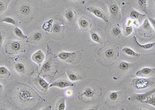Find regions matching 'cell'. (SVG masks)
Instances as JSON below:
<instances>
[{
  "instance_id": "1",
  "label": "cell",
  "mask_w": 155,
  "mask_h": 110,
  "mask_svg": "<svg viewBox=\"0 0 155 110\" xmlns=\"http://www.w3.org/2000/svg\"><path fill=\"white\" fill-rule=\"evenodd\" d=\"M130 85L136 89H142L155 85V78H135L130 81Z\"/></svg>"
},
{
  "instance_id": "2",
  "label": "cell",
  "mask_w": 155,
  "mask_h": 110,
  "mask_svg": "<svg viewBox=\"0 0 155 110\" xmlns=\"http://www.w3.org/2000/svg\"><path fill=\"white\" fill-rule=\"evenodd\" d=\"M108 4L109 10L111 16L115 19H118L121 18V12L119 5L115 2H107Z\"/></svg>"
},
{
  "instance_id": "3",
  "label": "cell",
  "mask_w": 155,
  "mask_h": 110,
  "mask_svg": "<svg viewBox=\"0 0 155 110\" xmlns=\"http://www.w3.org/2000/svg\"><path fill=\"white\" fill-rule=\"evenodd\" d=\"M155 93V89H153L151 91H148L146 93L143 94H134L132 96L130 97L129 100H137L139 101L142 102L143 101H144L147 98L150 96L151 95Z\"/></svg>"
},
{
  "instance_id": "4",
  "label": "cell",
  "mask_w": 155,
  "mask_h": 110,
  "mask_svg": "<svg viewBox=\"0 0 155 110\" xmlns=\"http://www.w3.org/2000/svg\"><path fill=\"white\" fill-rule=\"evenodd\" d=\"M87 10L89 12H90V13H93V15H95L96 17L99 18L105 22H107L108 21V19L105 15V14L103 13L102 11L98 8L94 7H89L87 9Z\"/></svg>"
},
{
  "instance_id": "5",
  "label": "cell",
  "mask_w": 155,
  "mask_h": 110,
  "mask_svg": "<svg viewBox=\"0 0 155 110\" xmlns=\"http://www.w3.org/2000/svg\"><path fill=\"white\" fill-rule=\"evenodd\" d=\"M58 56L60 60L71 63L75 60L76 54L75 52H62L59 53Z\"/></svg>"
},
{
  "instance_id": "6",
  "label": "cell",
  "mask_w": 155,
  "mask_h": 110,
  "mask_svg": "<svg viewBox=\"0 0 155 110\" xmlns=\"http://www.w3.org/2000/svg\"><path fill=\"white\" fill-rule=\"evenodd\" d=\"M45 54L41 50H40L35 52L32 56V60L39 65H41V63L43 62L45 60Z\"/></svg>"
},
{
  "instance_id": "7",
  "label": "cell",
  "mask_w": 155,
  "mask_h": 110,
  "mask_svg": "<svg viewBox=\"0 0 155 110\" xmlns=\"http://www.w3.org/2000/svg\"><path fill=\"white\" fill-rule=\"evenodd\" d=\"M73 85H74V84L73 83L68 82L67 81L60 80V81L53 82V83L50 84L49 85V87H58L60 89H64V88H66L67 87H73Z\"/></svg>"
},
{
  "instance_id": "8",
  "label": "cell",
  "mask_w": 155,
  "mask_h": 110,
  "mask_svg": "<svg viewBox=\"0 0 155 110\" xmlns=\"http://www.w3.org/2000/svg\"><path fill=\"white\" fill-rule=\"evenodd\" d=\"M19 98L22 102H26L33 98V97L31 94L30 92L26 90H23L19 93Z\"/></svg>"
},
{
  "instance_id": "9",
  "label": "cell",
  "mask_w": 155,
  "mask_h": 110,
  "mask_svg": "<svg viewBox=\"0 0 155 110\" xmlns=\"http://www.w3.org/2000/svg\"><path fill=\"white\" fill-rule=\"evenodd\" d=\"M95 91L90 87H86L82 92V96L87 99H92L95 95Z\"/></svg>"
},
{
  "instance_id": "10",
  "label": "cell",
  "mask_w": 155,
  "mask_h": 110,
  "mask_svg": "<svg viewBox=\"0 0 155 110\" xmlns=\"http://www.w3.org/2000/svg\"><path fill=\"white\" fill-rule=\"evenodd\" d=\"M78 24L79 28L83 30H87L90 27V23L88 21V20H87L83 17L80 18L79 19L78 21Z\"/></svg>"
},
{
  "instance_id": "11",
  "label": "cell",
  "mask_w": 155,
  "mask_h": 110,
  "mask_svg": "<svg viewBox=\"0 0 155 110\" xmlns=\"http://www.w3.org/2000/svg\"><path fill=\"white\" fill-rule=\"evenodd\" d=\"M155 72V68H149V67H144L142 69L138 70L136 75L137 76H141L143 75H149L150 73Z\"/></svg>"
},
{
  "instance_id": "12",
  "label": "cell",
  "mask_w": 155,
  "mask_h": 110,
  "mask_svg": "<svg viewBox=\"0 0 155 110\" xmlns=\"http://www.w3.org/2000/svg\"><path fill=\"white\" fill-rule=\"evenodd\" d=\"M134 64H132V63H127V62H126L124 61H122L119 63V70H121L122 71H126L128 70Z\"/></svg>"
},
{
  "instance_id": "13",
  "label": "cell",
  "mask_w": 155,
  "mask_h": 110,
  "mask_svg": "<svg viewBox=\"0 0 155 110\" xmlns=\"http://www.w3.org/2000/svg\"><path fill=\"white\" fill-rule=\"evenodd\" d=\"M122 51L129 56H134V57H138L140 56V54H138L129 47L124 48L122 49Z\"/></svg>"
},
{
  "instance_id": "14",
  "label": "cell",
  "mask_w": 155,
  "mask_h": 110,
  "mask_svg": "<svg viewBox=\"0 0 155 110\" xmlns=\"http://www.w3.org/2000/svg\"><path fill=\"white\" fill-rule=\"evenodd\" d=\"M15 69L16 71L20 74H23L26 72V68L25 65L21 63H18L15 65Z\"/></svg>"
},
{
  "instance_id": "15",
  "label": "cell",
  "mask_w": 155,
  "mask_h": 110,
  "mask_svg": "<svg viewBox=\"0 0 155 110\" xmlns=\"http://www.w3.org/2000/svg\"><path fill=\"white\" fill-rule=\"evenodd\" d=\"M0 75L1 78H8L11 76V72L6 67L1 66L0 67Z\"/></svg>"
},
{
  "instance_id": "16",
  "label": "cell",
  "mask_w": 155,
  "mask_h": 110,
  "mask_svg": "<svg viewBox=\"0 0 155 110\" xmlns=\"http://www.w3.org/2000/svg\"><path fill=\"white\" fill-rule=\"evenodd\" d=\"M75 12L73 10H69L65 12L64 16L68 22H71L75 17Z\"/></svg>"
},
{
  "instance_id": "17",
  "label": "cell",
  "mask_w": 155,
  "mask_h": 110,
  "mask_svg": "<svg viewBox=\"0 0 155 110\" xmlns=\"http://www.w3.org/2000/svg\"><path fill=\"white\" fill-rule=\"evenodd\" d=\"M10 47L11 49V51H13V52H17L21 49V45L19 42L17 41H13L11 43Z\"/></svg>"
},
{
  "instance_id": "18",
  "label": "cell",
  "mask_w": 155,
  "mask_h": 110,
  "mask_svg": "<svg viewBox=\"0 0 155 110\" xmlns=\"http://www.w3.org/2000/svg\"><path fill=\"white\" fill-rule=\"evenodd\" d=\"M145 16V15L144 14L140 13L139 12H138V11L134 9H132L130 14V18L134 20L138 19L140 17H144Z\"/></svg>"
},
{
  "instance_id": "19",
  "label": "cell",
  "mask_w": 155,
  "mask_h": 110,
  "mask_svg": "<svg viewBox=\"0 0 155 110\" xmlns=\"http://www.w3.org/2000/svg\"><path fill=\"white\" fill-rule=\"evenodd\" d=\"M20 11L23 15H28L31 12L30 7L28 5H22L20 7Z\"/></svg>"
},
{
  "instance_id": "20",
  "label": "cell",
  "mask_w": 155,
  "mask_h": 110,
  "mask_svg": "<svg viewBox=\"0 0 155 110\" xmlns=\"http://www.w3.org/2000/svg\"><path fill=\"white\" fill-rule=\"evenodd\" d=\"M90 38L93 41H94L96 43L100 44L102 43L101 38L100 37L99 35L96 33L94 32H91L90 33Z\"/></svg>"
},
{
  "instance_id": "21",
  "label": "cell",
  "mask_w": 155,
  "mask_h": 110,
  "mask_svg": "<svg viewBox=\"0 0 155 110\" xmlns=\"http://www.w3.org/2000/svg\"><path fill=\"white\" fill-rule=\"evenodd\" d=\"M135 41H136V43H137V45L139 47H140V48H141L142 49H150L152 48L153 47H154L155 45V43H149L145 44V45H141L137 41V39L136 38H135Z\"/></svg>"
},
{
  "instance_id": "22",
  "label": "cell",
  "mask_w": 155,
  "mask_h": 110,
  "mask_svg": "<svg viewBox=\"0 0 155 110\" xmlns=\"http://www.w3.org/2000/svg\"><path fill=\"white\" fill-rule=\"evenodd\" d=\"M53 22V19H50L49 21L46 22L43 26V28L46 31L50 32V30H52V28L53 26H52Z\"/></svg>"
},
{
  "instance_id": "23",
  "label": "cell",
  "mask_w": 155,
  "mask_h": 110,
  "mask_svg": "<svg viewBox=\"0 0 155 110\" xmlns=\"http://www.w3.org/2000/svg\"><path fill=\"white\" fill-rule=\"evenodd\" d=\"M38 84L42 89H45L46 91H47L48 88H49V84H48L47 82L41 77H38Z\"/></svg>"
},
{
  "instance_id": "24",
  "label": "cell",
  "mask_w": 155,
  "mask_h": 110,
  "mask_svg": "<svg viewBox=\"0 0 155 110\" xmlns=\"http://www.w3.org/2000/svg\"><path fill=\"white\" fill-rule=\"evenodd\" d=\"M147 0H138V5L140 9L145 13L147 12Z\"/></svg>"
},
{
  "instance_id": "25",
  "label": "cell",
  "mask_w": 155,
  "mask_h": 110,
  "mask_svg": "<svg viewBox=\"0 0 155 110\" xmlns=\"http://www.w3.org/2000/svg\"><path fill=\"white\" fill-rule=\"evenodd\" d=\"M14 32H15V34L18 37H20L21 38H23V39H26L28 38V37L24 34L22 31L19 28H18V27H16Z\"/></svg>"
},
{
  "instance_id": "26",
  "label": "cell",
  "mask_w": 155,
  "mask_h": 110,
  "mask_svg": "<svg viewBox=\"0 0 155 110\" xmlns=\"http://www.w3.org/2000/svg\"><path fill=\"white\" fill-rule=\"evenodd\" d=\"M115 52L113 49H108L105 52V56L107 59H110L113 57Z\"/></svg>"
},
{
  "instance_id": "27",
  "label": "cell",
  "mask_w": 155,
  "mask_h": 110,
  "mask_svg": "<svg viewBox=\"0 0 155 110\" xmlns=\"http://www.w3.org/2000/svg\"><path fill=\"white\" fill-rule=\"evenodd\" d=\"M143 103H146V104H151L152 106H154L155 107V97L154 96H152V97H151L150 96L147 97L146 99L145 100V101H143L142 102Z\"/></svg>"
},
{
  "instance_id": "28",
  "label": "cell",
  "mask_w": 155,
  "mask_h": 110,
  "mask_svg": "<svg viewBox=\"0 0 155 110\" xmlns=\"http://www.w3.org/2000/svg\"><path fill=\"white\" fill-rule=\"evenodd\" d=\"M142 28L145 30H151V23H150V22L149 21V19H145L143 23L142 24Z\"/></svg>"
},
{
  "instance_id": "29",
  "label": "cell",
  "mask_w": 155,
  "mask_h": 110,
  "mask_svg": "<svg viewBox=\"0 0 155 110\" xmlns=\"http://www.w3.org/2000/svg\"><path fill=\"white\" fill-rule=\"evenodd\" d=\"M119 92H111L109 95V99L110 100L115 101L118 99L119 97Z\"/></svg>"
},
{
  "instance_id": "30",
  "label": "cell",
  "mask_w": 155,
  "mask_h": 110,
  "mask_svg": "<svg viewBox=\"0 0 155 110\" xmlns=\"http://www.w3.org/2000/svg\"><path fill=\"white\" fill-rule=\"evenodd\" d=\"M112 35L114 37L119 36L122 34L121 29L117 27H114L111 31Z\"/></svg>"
},
{
  "instance_id": "31",
  "label": "cell",
  "mask_w": 155,
  "mask_h": 110,
  "mask_svg": "<svg viewBox=\"0 0 155 110\" xmlns=\"http://www.w3.org/2000/svg\"><path fill=\"white\" fill-rule=\"evenodd\" d=\"M2 22H6L7 23L11 24L13 26H16V22L15 20L13 19L12 18L6 17L4 18L2 20Z\"/></svg>"
},
{
  "instance_id": "32",
  "label": "cell",
  "mask_w": 155,
  "mask_h": 110,
  "mask_svg": "<svg viewBox=\"0 0 155 110\" xmlns=\"http://www.w3.org/2000/svg\"><path fill=\"white\" fill-rule=\"evenodd\" d=\"M43 38V34L41 32H36L33 36L32 39L34 41H39Z\"/></svg>"
},
{
  "instance_id": "33",
  "label": "cell",
  "mask_w": 155,
  "mask_h": 110,
  "mask_svg": "<svg viewBox=\"0 0 155 110\" xmlns=\"http://www.w3.org/2000/svg\"><path fill=\"white\" fill-rule=\"evenodd\" d=\"M60 30H61V26L60 24L58 23H55L52 26L51 32L57 33L60 32Z\"/></svg>"
},
{
  "instance_id": "34",
  "label": "cell",
  "mask_w": 155,
  "mask_h": 110,
  "mask_svg": "<svg viewBox=\"0 0 155 110\" xmlns=\"http://www.w3.org/2000/svg\"><path fill=\"white\" fill-rule=\"evenodd\" d=\"M67 76L69 80L71 81H76L80 79V78H79L77 76H76L74 73H68Z\"/></svg>"
},
{
  "instance_id": "35",
  "label": "cell",
  "mask_w": 155,
  "mask_h": 110,
  "mask_svg": "<svg viewBox=\"0 0 155 110\" xmlns=\"http://www.w3.org/2000/svg\"><path fill=\"white\" fill-rule=\"evenodd\" d=\"M134 31V29L132 26H127L125 28V35L126 36H129L130 35L132 34V32Z\"/></svg>"
},
{
  "instance_id": "36",
  "label": "cell",
  "mask_w": 155,
  "mask_h": 110,
  "mask_svg": "<svg viewBox=\"0 0 155 110\" xmlns=\"http://www.w3.org/2000/svg\"><path fill=\"white\" fill-rule=\"evenodd\" d=\"M65 100L63 99L60 102V104H59L58 106V110H64L65 109Z\"/></svg>"
},
{
  "instance_id": "37",
  "label": "cell",
  "mask_w": 155,
  "mask_h": 110,
  "mask_svg": "<svg viewBox=\"0 0 155 110\" xmlns=\"http://www.w3.org/2000/svg\"><path fill=\"white\" fill-rule=\"evenodd\" d=\"M148 19H149L150 23L152 24V26H153L155 30V19L151 17H149Z\"/></svg>"
},
{
  "instance_id": "38",
  "label": "cell",
  "mask_w": 155,
  "mask_h": 110,
  "mask_svg": "<svg viewBox=\"0 0 155 110\" xmlns=\"http://www.w3.org/2000/svg\"><path fill=\"white\" fill-rule=\"evenodd\" d=\"M0 37H1L0 43H1V45H2L3 43V41H4V39L5 37V35L4 34V33H3L1 32V35H0Z\"/></svg>"
},
{
  "instance_id": "39",
  "label": "cell",
  "mask_w": 155,
  "mask_h": 110,
  "mask_svg": "<svg viewBox=\"0 0 155 110\" xmlns=\"http://www.w3.org/2000/svg\"><path fill=\"white\" fill-rule=\"evenodd\" d=\"M132 24L134 25V26H135L136 28H139L140 26V24H139V21H138L137 20H134V21H132Z\"/></svg>"
},
{
  "instance_id": "40",
  "label": "cell",
  "mask_w": 155,
  "mask_h": 110,
  "mask_svg": "<svg viewBox=\"0 0 155 110\" xmlns=\"http://www.w3.org/2000/svg\"><path fill=\"white\" fill-rule=\"evenodd\" d=\"M72 91H71V90H70V89H68V90H67L66 92V93H65V94H66V95H67V96H71V95H72Z\"/></svg>"
},
{
  "instance_id": "41",
  "label": "cell",
  "mask_w": 155,
  "mask_h": 110,
  "mask_svg": "<svg viewBox=\"0 0 155 110\" xmlns=\"http://www.w3.org/2000/svg\"><path fill=\"white\" fill-rule=\"evenodd\" d=\"M132 24V22L131 20H128L127 21V26H130V25Z\"/></svg>"
},
{
  "instance_id": "42",
  "label": "cell",
  "mask_w": 155,
  "mask_h": 110,
  "mask_svg": "<svg viewBox=\"0 0 155 110\" xmlns=\"http://www.w3.org/2000/svg\"><path fill=\"white\" fill-rule=\"evenodd\" d=\"M0 87H1V91L2 92L3 90V86L2 85V84H0Z\"/></svg>"
},
{
  "instance_id": "43",
  "label": "cell",
  "mask_w": 155,
  "mask_h": 110,
  "mask_svg": "<svg viewBox=\"0 0 155 110\" xmlns=\"http://www.w3.org/2000/svg\"><path fill=\"white\" fill-rule=\"evenodd\" d=\"M153 1H154V3H155V0H153Z\"/></svg>"
},
{
  "instance_id": "44",
  "label": "cell",
  "mask_w": 155,
  "mask_h": 110,
  "mask_svg": "<svg viewBox=\"0 0 155 110\" xmlns=\"http://www.w3.org/2000/svg\"><path fill=\"white\" fill-rule=\"evenodd\" d=\"M73 1H74V2H75V1H76L77 0H73Z\"/></svg>"
}]
</instances>
